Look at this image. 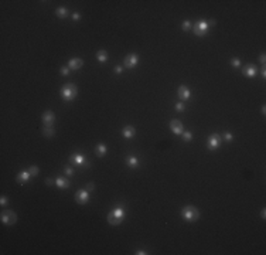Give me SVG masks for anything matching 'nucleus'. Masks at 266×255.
<instances>
[{
    "mask_svg": "<svg viewBox=\"0 0 266 255\" xmlns=\"http://www.w3.org/2000/svg\"><path fill=\"white\" fill-rule=\"evenodd\" d=\"M84 65V61L81 58H71L70 61H68V68L72 71H78L81 70Z\"/></svg>",
    "mask_w": 266,
    "mask_h": 255,
    "instance_id": "14",
    "label": "nucleus"
},
{
    "mask_svg": "<svg viewBox=\"0 0 266 255\" xmlns=\"http://www.w3.org/2000/svg\"><path fill=\"white\" fill-rule=\"evenodd\" d=\"M54 135H55L54 128H47V126L43 128V136H46V138H52Z\"/></svg>",
    "mask_w": 266,
    "mask_h": 255,
    "instance_id": "22",
    "label": "nucleus"
},
{
    "mask_svg": "<svg viewBox=\"0 0 266 255\" xmlns=\"http://www.w3.org/2000/svg\"><path fill=\"white\" fill-rule=\"evenodd\" d=\"M174 108H176V111H177V112H183L184 109H186V106H184V104H183V102H177Z\"/></svg>",
    "mask_w": 266,
    "mask_h": 255,
    "instance_id": "26",
    "label": "nucleus"
},
{
    "mask_svg": "<svg viewBox=\"0 0 266 255\" xmlns=\"http://www.w3.org/2000/svg\"><path fill=\"white\" fill-rule=\"evenodd\" d=\"M65 174H67V176H72L74 174V169H72V167H70V166L65 167Z\"/></svg>",
    "mask_w": 266,
    "mask_h": 255,
    "instance_id": "30",
    "label": "nucleus"
},
{
    "mask_svg": "<svg viewBox=\"0 0 266 255\" xmlns=\"http://www.w3.org/2000/svg\"><path fill=\"white\" fill-rule=\"evenodd\" d=\"M126 163H128L129 167H138L139 166V159L136 156H129L126 159Z\"/></svg>",
    "mask_w": 266,
    "mask_h": 255,
    "instance_id": "20",
    "label": "nucleus"
},
{
    "mask_svg": "<svg viewBox=\"0 0 266 255\" xmlns=\"http://www.w3.org/2000/svg\"><path fill=\"white\" fill-rule=\"evenodd\" d=\"M221 136L218 133H212V135L208 136V142H207V146L210 150H215V149L220 148V143H221Z\"/></svg>",
    "mask_w": 266,
    "mask_h": 255,
    "instance_id": "6",
    "label": "nucleus"
},
{
    "mask_svg": "<svg viewBox=\"0 0 266 255\" xmlns=\"http://www.w3.org/2000/svg\"><path fill=\"white\" fill-rule=\"evenodd\" d=\"M105 153H106V146H105L104 143H98L96 146H95V154H96L98 157L105 156Z\"/></svg>",
    "mask_w": 266,
    "mask_h": 255,
    "instance_id": "18",
    "label": "nucleus"
},
{
    "mask_svg": "<svg viewBox=\"0 0 266 255\" xmlns=\"http://www.w3.org/2000/svg\"><path fill=\"white\" fill-rule=\"evenodd\" d=\"M96 60H98L99 62H106L108 61V51L99 50V51L96 52Z\"/></svg>",
    "mask_w": 266,
    "mask_h": 255,
    "instance_id": "19",
    "label": "nucleus"
},
{
    "mask_svg": "<svg viewBox=\"0 0 266 255\" xmlns=\"http://www.w3.org/2000/svg\"><path fill=\"white\" fill-rule=\"evenodd\" d=\"M75 201H77L78 204H81V206L86 204L89 201V191L88 190H78L77 193H75Z\"/></svg>",
    "mask_w": 266,
    "mask_h": 255,
    "instance_id": "7",
    "label": "nucleus"
},
{
    "mask_svg": "<svg viewBox=\"0 0 266 255\" xmlns=\"http://www.w3.org/2000/svg\"><path fill=\"white\" fill-rule=\"evenodd\" d=\"M7 201H9V200H7V197H2V199H0V206H6L7 204Z\"/></svg>",
    "mask_w": 266,
    "mask_h": 255,
    "instance_id": "32",
    "label": "nucleus"
},
{
    "mask_svg": "<svg viewBox=\"0 0 266 255\" xmlns=\"http://www.w3.org/2000/svg\"><path fill=\"white\" fill-rule=\"evenodd\" d=\"M122 71H123V68L120 67V65H116V67H115V72H116V74H120Z\"/></svg>",
    "mask_w": 266,
    "mask_h": 255,
    "instance_id": "35",
    "label": "nucleus"
},
{
    "mask_svg": "<svg viewBox=\"0 0 266 255\" xmlns=\"http://www.w3.org/2000/svg\"><path fill=\"white\" fill-rule=\"evenodd\" d=\"M239 64H241V60L236 58V57H235V58L231 60V65H232V67H235V68H236V67H239Z\"/></svg>",
    "mask_w": 266,
    "mask_h": 255,
    "instance_id": "27",
    "label": "nucleus"
},
{
    "mask_svg": "<svg viewBox=\"0 0 266 255\" xmlns=\"http://www.w3.org/2000/svg\"><path fill=\"white\" fill-rule=\"evenodd\" d=\"M68 74H70V68L65 67V65L61 67V75H68Z\"/></svg>",
    "mask_w": 266,
    "mask_h": 255,
    "instance_id": "29",
    "label": "nucleus"
},
{
    "mask_svg": "<svg viewBox=\"0 0 266 255\" xmlns=\"http://www.w3.org/2000/svg\"><path fill=\"white\" fill-rule=\"evenodd\" d=\"M183 139L186 142H190L191 139H193V133L191 132H183Z\"/></svg>",
    "mask_w": 266,
    "mask_h": 255,
    "instance_id": "25",
    "label": "nucleus"
},
{
    "mask_svg": "<svg viewBox=\"0 0 266 255\" xmlns=\"http://www.w3.org/2000/svg\"><path fill=\"white\" fill-rule=\"evenodd\" d=\"M260 217H262L263 220L266 218V210H262V213H260Z\"/></svg>",
    "mask_w": 266,
    "mask_h": 255,
    "instance_id": "39",
    "label": "nucleus"
},
{
    "mask_svg": "<svg viewBox=\"0 0 266 255\" xmlns=\"http://www.w3.org/2000/svg\"><path fill=\"white\" fill-rule=\"evenodd\" d=\"M0 220H2V223L6 225H13L16 224V221H17V214H16L13 210H4V211H2V214H0Z\"/></svg>",
    "mask_w": 266,
    "mask_h": 255,
    "instance_id": "4",
    "label": "nucleus"
},
{
    "mask_svg": "<svg viewBox=\"0 0 266 255\" xmlns=\"http://www.w3.org/2000/svg\"><path fill=\"white\" fill-rule=\"evenodd\" d=\"M55 186L60 189H68L70 187V180L68 179H64V177H58L55 180Z\"/></svg>",
    "mask_w": 266,
    "mask_h": 255,
    "instance_id": "17",
    "label": "nucleus"
},
{
    "mask_svg": "<svg viewBox=\"0 0 266 255\" xmlns=\"http://www.w3.org/2000/svg\"><path fill=\"white\" fill-rule=\"evenodd\" d=\"M224 139H225L226 142H231L234 139V136H232V133H230V132H226V133H224Z\"/></svg>",
    "mask_w": 266,
    "mask_h": 255,
    "instance_id": "28",
    "label": "nucleus"
},
{
    "mask_svg": "<svg viewBox=\"0 0 266 255\" xmlns=\"http://www.w3.org/2000/svg\"><path fill=\"white\" fill-rule=\"evenodd\" d=\"M72 19H74V20H80V19H81V14H80V13H74V14H72Z\"/></svg>",
    "mask_w": 266,
    "mask_h": 255,
    "instance_id": "37",
    "label": "nucleus"
},
{
    "mask_svg": "<svg viewBox=\"0 0 266 255\" xmlns=\"http://www.w3.org/2000/svg\"><path fill=\"white\" fill-rule=\"evenodd\" d=\"M138 61H139V57L136 56V54H128V56L125 57V61H123V64H125L126 68L132 70V68H135L136 65H138Z\"/></svg>",
    "mask_w": 266,
    "mask_h": 255,
    "instance_id": "9",
    "label": "nucleus"
},
{
    "mask_svg": "<svg viewBox=\"0 0 266 255\" xmlns=\"http://www.w3.org/2000/svg\"><path fill=\"white\" fill-rule=\"evenodd\" d=\"M122 135H123V138H125V139H130V138H133V136L136 135V129L133 128V126L128 125V126H125V128H123Z\"/></svg>",
    "mask_w": 266,
    "mask_h": 255,
    "instance_id": "16",
    "label": "nucleus"
},
{
    "mask_svg": "<svg viewBox=\"0 0 266 255\" xmlns=\"http://www.w3.org/2000/svg\"><path fill=\"white\" fill-rule=\"evenodd\" d=\"M242 74H244V77L252 78L258 74V68L255 67L254 64H246L244 68H242Z\"/></svg>",
    "mask_w": 266,
    "mask_h": 255,
    "instance_id": "11",
    "label": "nucleus"
},
{
    "mask_svg": "<svg viewBox=\"0 0 266 255\" xmlns=\"http://www.w3.org/2000/svg\"><path fill=\"white\" fill-rule=\"evenodd\" d=\"M55 122V115L52 111H46L43 114V123L44 126H47V128H52V125H54Z\"/></svg>",
    "mask_w": 266,
    "mask_h": 255,
    "instance_id": "10",
    "label": "nucleus"
},
{
    "mask_svg": "<svg viewBox=\"0 0 266 255\" xmlns=\"http://www.w3.org/2000/svg\"><path fill=\"white\" fill-rule=\"evenodd\" d=\"M86 190L88 191H92V190H95V184L92 183V181H89L88 184H86Z\"/></svg>",
    "mask_w": 266,
    "mask_h": 255,
    "instance_id": "31",
    "label": "nucleus"
},
{
    "mask_svg": "<svg viewBox=\"0 0 266 255\" xmlns=\"http://www.w3.org/2000/svg\"><path fill=\"white\" fill-rule=\"evenodd\" d=\"M125 215H126V211L123 207H118V208L112 210V211L108 214V223L110 225H119L122 224V221L125 220Z\"/></svg>",
    "mask_w": 266,
    "mask_h": 255,
    "instance_id": "1",
    "label": "nucleus"
},
{
    "mask_svg": "<svg viewBox=\"0 0 266 255\" xmlns=\"http://www.w3.org/2000/svg\"><path fill=\"white\" fill-rule=\"evenodd\" d=\"M208 27H210V24H208L207 22H204V20H200V22H197L196 26H193L194 34H196V36H198V37H204L205 34H207Z\"/></svg>",
    "mask_w": 266,
    "mask_h": 255,
    "instance_id": "5",
    "label": "nucleus"
},
{
    "mask_svg": "<svg viewBox=\"0 0 266 255\" xmlns=\"http://www.w3.org/2000/svg\"><path fill=\"white\" fill-rule=\"evenodd\" d=\"M177 95L178 98H181L183 101H187V99L191 98V92H190V89L187 88L186 85H180L177 88Z\"/></svg>",
    "mask_w": 266,
    "mask_h": 255,
    "instance_id": "12",
    "label": "nucleus"
},
{
    "mask_svg": "<svg viewBox=\"0 0 266 255\" xmlns=\"http://www.w3.org/2000/svg\"><path fill=\"white\" fill-rule=\"evenodd\" d=\"M260 74H262L263 78H266V67L265 65H262V68H260Z\"/></svg>",
    "mask_w": 266,
    "mask_h": 255,
    "instance_id": "34",
    "label": "nucleus"
},
{
    "mask_svg": "<svg viewBox=\"0 0 266 255\" xmlns=\"http://www.w3.org/2000/svg\"><path fill=\"white\" fill-rule=\"evenodd\" d=\"M77 95H78V88L75 85H72V84H67V85H64L61 88V96L64 101L71 102L77 98Z\"/></svg>",
    "mask_w": 266,
    "mask_h": 255,
    "instance_id": "3",
    "label": "nucleus"
},
{
    "mask_svg": "<svg viewBox=\"0 0 266 255\" xmlns=\"http://www.w3.org/2000/svg\"><path fill=\"white\" fill-rule=\"evenodd\" d=\"M55 14H57V17H60V19H65L68 16V9L67 7H58V9L55 10Z\"/></svg>",
    "mask_w": 266,
    "mask_h": 255,
    "instance_id": "21",
    "label": "nucleus"
},
{
    "mask_svg": "<svg viewBox=\"0 0 266 255\" xmlns=\"http://www.w3.org/2000/svg\"><path fill=\"white\" fill-rule=\"evenodd\" d=\"M181 28H183L184 31H188L190 28H193V24H191V22H188V20H186V22L183 23V26H181Z\"/></svg>",
    "mask_w": 266,
    "mask_h": 255,
    "instance_id": "24",
    "label": "nucleus"
},
{
    "mask_svg": "<svg viewBox=\"0 0 266 255\" xmlns=\"http://www.w3.org/2000/svg\"><path fill=\"white\" fill-rule=\"evenodd\" d=\"M70 162L72 163V164H75V166H89V162H86L85 157L81 156V154H78V153L71 154Z\"/></svg>",
    "mask_w": 266,
    "mask_h": 255,
    "instance_id": "8",
    "label": "nucleus"
},
{
    "mask_svg": "<svg viewBox=\"0 0 266 255\" xmlns=\"http://www.w3.org/2000/svg\"><path fill=\"white\" fill-rule=\"evenodd\" d=\"M181 215L187 223H196L200 218V211L194 206H186L181 210Z\"/></svg>",
    "mask_w": 266,
    "mask_h": 255,
    "instance_id": "2",
    "label": "nucleus"
},
{
    "mask_svg": "<svg viewBox=\"0 0 266 255\" xmlns=\"http://www.w3.org/2000/svg\"><path fill=\"white\" fill-rule=\"evenodd\" d=\"M30 172L28 170H23V172H20L17 174V177H16V181H17L18 184H24V183H27L28 179H30Z\"/></svg>",
    "mask_w": 266,
    "mask_h": 255,
    "instance_id": "15",
    "label": "nucleus"
},
{
    "mask_svg": "<svg viewBox=\"0 0 266 255\" xmlns=\"http://www.w3.org/2000/svg\"><path fill=\"white\" fill-rule=\"evenodd\" d=\"M136 254H138V255H146L147 252H146V251H142V249H139V251H136Z\"/></svg>",
    "mask_w": 266,
    "mask_h": 255,
    "instance_id": "38",
    "label": "nucleus"
},
{
    "mask_svg": "<svg viewBox=\"0 0 266 255\" xmlns=\"http://www.w3.org/2000/svg\"><path fill=\"white\" fill-rule=\"evenodd\" d=\"M46 184L47 186H52V184H54V180H52V179H50V177L46 179Z\"/></svg>",
    "mask_w": 266,
    "mask_h": 255,
    "instance_id": "36",
    "label": "nucleus"
},
{
    "mask_svg": "<svg viewBox=\"0 0 266 255\" xmlns=\"http://www.w3.org/2000/svg\"><path fill=\"white\" fill-rule=\"evenodd\" d=\"M28 172H30V174L33 176V177H36V176H38V173H40V169L37 166H30L28 167Z\"/></svg>",
    "mask_w": 266,
    "mask_h": 255,
    "instance_id": "23",
    "label": "nucleus"
},
{
    "mask_svg": "<svg viewBox=\"0 0 266 255\" xmlns=\"http://www.w3.org/2000/svg\"><path fill=\"white\" fill-rule=\"evenodd\" d=\"M259 61L262 62L263 65H265V61H266V56H265V52H262V54L259 56Z\"/></svg>",
    "mask_w": 266,
    "mask_h": 255,
    "instance_id": "33",
    "label": "nucleus"
},
{
    "mask_svg": "<svg viewBox=\"0 0 266 255\" xmlns=\"http://www.w3.org/2000/svg\"><path fill=\"white\" fill-rule=\"evenodd\" d=\"M170 129H172V132L176 133V135H180V133H183V123H181V120L173 119L172 122H170Z\"/></svg>",
    "mask_w": 266,
    "mask_h": 255,
    "instance_id": "13",
    "label": "nucleus"
}]
</instances>
